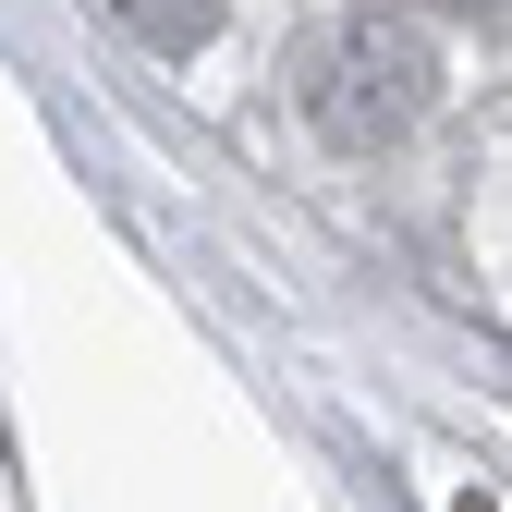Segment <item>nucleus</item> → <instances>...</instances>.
<instances>
[{
	"label": "nucleus",
	"mask_w": 512,
	"mask_h": 512,
	"mask_svg": "<svg viewBox=\"0 0 512 512\" xmlns=\"http://www.w3.org/2000/svg\"><path fill=\"white\" fill-rule=\"evenodd\" d=\"M293 110H305L342 159H378V147H403L415 122L439 110V49H427L403 13L354 0V13H330V25L293 37Z\"/></svg>",
	"instance_id": "f257e3e1"
},
{
	"label": "nucleus",
	"mask_w": 512,
	"mask_h": 512,
	"mask_svg": "<svg viewBox=\"0 0 512 512\" xmlns=\"http://www.w3.org/2000/svg\"><path fill=\"white\" fill-rule=\"evenodd\" d=\"M110 25L135 49H159V61H196L220 37V0H110Z\"/></svg>",
	"instance_id": "f03ea898"
},
{
	"label": "nucleus",
	"mask_w": 512,
	"mask_h": 512,
	"mask_svg": "<svg viewBox=\"0 0 512 512\" xmlns=\"http://www.w3.org/2000/svg\"><path fill=\"white\" fill-rule=\"evenodd\" d=\"M378 13H452V25H500L512 0H378Z\"/></svg>",
	"instance_id": "7ed1b4c3"
}]
</instances>
